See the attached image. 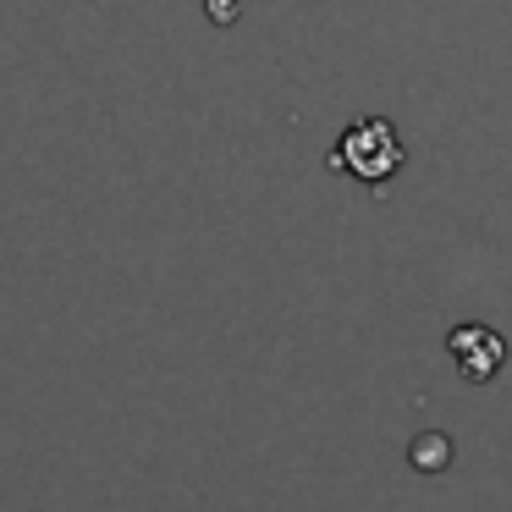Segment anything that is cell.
I'll return each mask as SVG.
<instances>
[{
    "mask_svg": "<svg viewBox=\"0 0 512 512\" xmlns=\"http://www.w3.org/2000/svg\"><path fill=\"white\" fill-rule=\"evenodd\" d=\"M402 160H408V149H402L397 127L380 122V116L347 127L342 144L331 149V166H342L347 177H358V182H391L402 171Z\"/></svg>",
    "mask_w": 512,
    "mask_h": 512,
    "instance_id": "1",
    "label": "cell"
}]
</instances>
